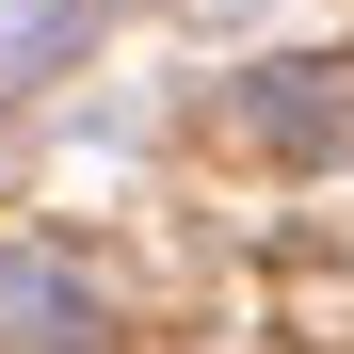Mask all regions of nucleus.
I'll list each match as a JSON object with an SVG mask.
<instances>
[{
    "label": "nucleus",
    "instance_id": "obj_1",
    "mask_svg": "<svg viewBox=\"0 0 354 354\" xmlns=\"http://www.w3.org/2000/svg\"><path fill=\"white\" fill-rule=\"evenodd\" d=\"M0 338H17V354H97V338H113V290H97L81 258L17 242V258H0Z\"/></svg>",
    "mask_w": 354,
    "mask_h": 354
},
{
    "label": "nucleus",
    "instance_id": "obj_2",
    "mask_svg": "<svg viewBox=\"0 0 354 354\" xmlns=\"http://www.w3.org/2000/svg\"><path fill=\"white\" fill-rule=\"evenodd\" d=\"M258 129H274L290 161H338V145H354V65H274Z\"/></svg>",
    "mask_w": 354,
    "mask_h": 354
}]
</instances>
